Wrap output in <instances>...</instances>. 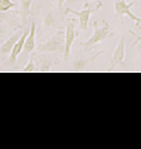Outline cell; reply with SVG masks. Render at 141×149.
I'll return each mask as SVG.
<instances>
[{
  "label": "cell",
  "instance_id": "4",
  "mask_svg": "<svg viewBox=\"0 0 141 149\" xmlns=\"http://www.w3.org/2000/svg\"><path fill=\"white\" fill-rule=\"evenodd\" d=\"M102 6H103V4H102V1L98 3V5L95 7V8H91L88 6V3L85 1L84 3V10L81 11H75L71 7H67L66 11H65V15H68V13H72V15H75L76 17L79 18V25H80V29L83 31H86L87 30V26H88V19H90V16H91L93 12L98 11Z\"/></svg>",
  "mask_w": 141,
  "mask_h": 149
},
{
  "label": "cell",
  "instance_id": "18",
  "mask_svg": "<svg viewBox=\"0 0 141 149\" xmlns=\"http://www.w3.org/2000/svg\"><path fill=\"white\" fill-rule=\"evenodd\" d=\"M83 1H84V3H85V1H88V0H83Z\"/></svg>",
  "mask_w": 141,
  "mask_h": 149
},
{
  "label": "cell",
  "instance_id": "12",
  "mask_svg": "<svg viewBox=\"0 0 141 149\" xmlns=\"http://www.w3.org/2000/svg\"><path fill=\"white\" fill-rule=\"evenodd\" d=\"M43 24H44V26H47V28L55 26L56 19H55V17L53 16L52 12H48V13L44 16V18H43Z\"/></svg>",
  "mask_w": 141,
  "mask_h": 149
},
{
  "label": "cell",
  "instance_id": "16",
  "mask_svg": "<svg viewBox=\"0 0 141 149\" xmlns=\"http://www.w3.org/2000/svg\"><path fill=\"white\" fill-rule=\"evenodd\" d=\"M56 1H58V7H59V11L61 12V11H62V5L65 4L66 0H56Z\"/></svg>",
  "mask_w": 141,
  "mask_h": 149
},
{
  "label": "cell",
  "instance_id": "8",
  "mask_svg": "<svg viewBox=\"0 0 141 149\" xmlns=\"http://www.w3.org/2000/svg\"><path fill=\"white\" fill-rule=\"evenodd\" d=\"M35 40H36V22H32L31 26L29 29V33L27 36V40H25L24 45H23L24 54H29L35 50V47H36Z\"/></svg>",
  "mask_w": 141,
  "mask_h": 149
},
{
  "label": "cell",
  "instance_id": "15",
  "mask_svg": "<svg viewBox=\"0 0 141 149\" xmlns=\"http://www.w3.org/2000/svg\"><path fill=\"white\" fill-rule=\"evenodd\" d=\"M129 33H130V35H133V36H134V37H135V38H136V41H135V42H134V43H133V44H134V45H135V44H136V43H137V42H139V43H140V42H141V36H139V35H137V33H135V32H134V31H132V30H129Z\"/></svg>",
  "mask_w": 141,
  "mask_h": 149
},
{
  "label": "cell",
  "instance_id": "14",
  "mask_svg": "<svg viewBox=\"0 0 141 149\" xmlns=\"http://www.w3.org/2000/svg\"><path fill=\"white\" fill-rule=\"evenodd\" d=\"M24 73H32L36 70V66H35V62H34V54H31L30 58H29V62H28V65L25 66L23 69H22Z\"/></svg>",
  "mask_w": 141,
  "mask_h": 149
},
{
  "label": "cell",
  "instance_id": "6",
  "mask_svg": "<svg viewBox=\"0 0 141 149\" xmlns=\"http://www.w3.org/2000/svg\"><path fill=\"white\" fill-rule=\"evenodd\" d=\"M124 37L122 36L115 50L111 55V66H110V70H114V68L116 66H123L124 65Z\"/></svg>",
  "mask_w": 141,
  "mask_h": 149
},
{
  "label": "cell",
  "instance_id": "19",
  "mask_svg": "<svg viewBox=\"0 0 141 149\" xmlns=\"http://www.w3.org/2000/svg\"><path fill=\"white\" fill-rule=\"evenodd\" d=\"M0 33H1V28H0Z\"/></svg>",
  "mask_w": 141,
  "mask_h": 149
},
{
  "label": "cell",
  "instance_id": "3",
  "mask_svg": "<svg viewBox=\"0 0 141 149\" xmlns=\"http://www.w3.org/2000/svg\"><path fill=\"white\" fill-rule=\"evenodd\" d=\"M135 5V1H132V3H126L124 0H114V8H115V12H116L117 17L120 18V22L123 24V17L124 16H128L132 20L135 22L136 26L141 30V18L136 17L133 12L130 11V8Z\"/></svg>",
  "mask_w": 141,
  "mask_h": 149
},
{
  "label": "cell",
  "instance_id": "1",
  "mask_svg": "<svg viewBox=\"0 0 141 149\" xmlns=\"http://www.w3.org/2000/svg\"><path fill=\"white\" fill-rule=\"evenodd\" d=\"M102 22H103V26H102V28L98 26L97 22H93V29H95V31H93L92 36L90 37L87 41L79 42V45L84 48V52H88L90 49H92L96 44H99L103 41H105L108 37L114 36V32L111 31V28L109 25V23L105 19H103Z\"/></svg>",
  "mask_w": 141,
  "mask_h": 149
},
{
  "label": "cell",
  "instance_id": "5",
  "mask_svg": "<svg viewBox=\"0 0 141 149\" xmlns=\"http://www.w3.org/2000/svg\"><path fill=\"white\" fill-rule=\"evenodd\" d=\"M75 32V19H68L67 20V25L65 29V43H63V58L67 61L71 55V49L72 44L76 37Z\"/></svg>",
  "mask_w": 141,
  "mask_h": 149
},
{
  "label": "cell",
  "instance_id": "9",
  "mask_svg": "<svg viewBox=\"0 0 141 149\" xmlns=\"http://www.w3.org/2000/svg\"><path fill=\"white\" fill-rule=\"evenodd\" d=\"M23 30H18L17 32H15L12 36H10L8 38L1 44V47H0V54L1 55H7L11 53L12 48H13V45L16 44V42L19 40V37L23 35Z\"/></svg>",
  "mask_w": 141,
  "mask_h": 149
},
{
  "label": "cell",
  "instance_id": "2",
  "mask_svg": "<svg viewBox=\"0 0 141 149\" xmlns=\"http://www.w3.org/2000/svg\"><path fill=\"white\" fill-rule=\"evenodd\" d=\"M63 43H65V30L58 29L56 33L52 36L50 38L37 45V53H59L63 54Z\"/></svg>",
  "mask_w": 141,
  "mask_h": 149
},
{
  "label": "cell",
  "instance_id": "11",
  "mask_svg": "<svg viewBox=\"0 0 141 149\" xmlns=\"http://www.w3.org/2000/svg\"><path fill=\"white\" fill-rule=\"evenodd\" d=\"M35 0H20V8H19V16L22 22L25 23L27 18L31 15V4Z\"/></svg>",
  "mask_w": 141,
  "mask_h": 149
},
{
  "label": "cell",
  "instance_id": "20",
  "mask_svg": "<svg viewBox=\"0 0 141 149\" xmlns=\"http://www.w3.org/2000/svg\"><path fill=\"white\" fill-rule=\"evenodd\" d=\"M0 43H1V42H0Z\"/></svg>",
  "mask_w": 141,
  "mask_h": 149
},
{
  "label": "cell",
  "instance_id": "10",
  "mask_svg": "<svg viewBox=\"0 0 141 149\" xmlns=\"http://www.w3.org/2000/svg\"><path fill=\"white\" fill-rule=\"evenodd\" d=\"M103 53H104L103 50H100L97 54H95L91 58H76V60H74V62H73V70H75V72H84L90 62H92L96 58H98V56L100 54H103Z\"/></svg>",
  "mask_w": 141,
  "mask_h": 149
},
{
  "label": "cell",
  "instance_id": "7",
  "mask_svg": "<svg viewBox=\"0 0 141 149\" xmlns=\"http://www.w3.org/2000/svg\"><path fill=\"white\" fill-rule=\"evenodd\" d=\"M29 33V29H24V32L23 35L19 37V40L16 42V44L12 48V50L10 53V58H8V65H15L16 63V60H17V56L23 52V45H24V42L27 40V36Z\"/></svg>",
  "mask_w": 141,
  "mask_h": 149
},
{
  "label": "cell",
  "instance_id": "13",
  "mask_svg": "<svg viewBox=\"0 0 141 149\" xmlns=\"http://www.w3.org/2000/svg\"><path fill=\"white\" fill-rule=\"evenodd\" d=\"M13 7H15V3H12L11 0H0V12H6Z\"/></svg>",
  "mask_w": 141,
  "mask_h": 149
},
{
  "label": "cell",
  "instance_id": "17",
  "mask_svg": "<svg viewBox=\"0 0 141 149\" xmlns=\"http://www.w3.org/2000/svg\"><path fill=\"white\" fill-rule=\"evenodd\" d=\"M5 16H4V12H0V18H4Z\"/></svg>",
  "mask_w": 141,
  "mask_h": 149
}]
</instances>
